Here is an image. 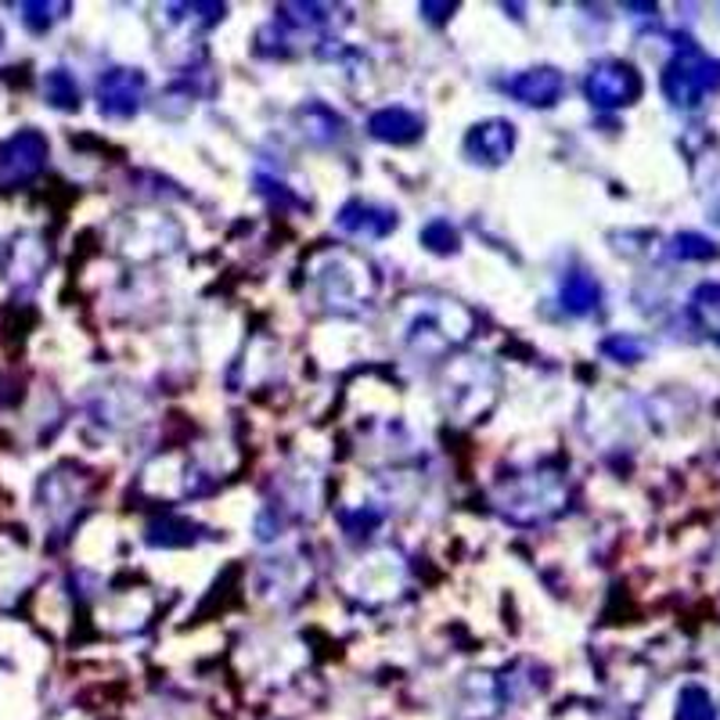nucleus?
Returning a JSON list of instances; mask_svg holds the SVG:
<instances>
[{
  "mask_svg": "<svg viewBox=\"0 0 720 720\" xmlns=\"http://www.w3.org/2000/svg\"><path fill=\"white\" fill-rule=\"evenodd\" d=\"M44 90H47V98L58 104V109H73V104H80V90H76L73 76L62 73V69H55V73L47 76Z\"/></svg>",
  "mask_w": 720,
  "mask_h": 720,
  "instance_id": "obj_11",
  "label": "nucleus"
},
{
  "mask_svg": "<svg viewBox=\"0 0 720 720\" xmlns=\"http://www.w3.org/2000/svg\"><path fill=\"white\" fill-rule=\"evenodd\" d=\"M598 285L595 278H587V274H569L566 285H562V303L573 313H587L598 307Z\"/></svg>",
  "mask_w": 720,
  "mask_h": 720,
  "instance_id": "obj_9",
  "label": "nucleus"
},
{
  "mask_svg": "<svg viewBox=\"0 0 720 720\" xmlns=\"http://www.w3.org/2000/svg\"><path fill=\"white\" fill-rule=\"evenodd\" d=\"M425 242H429V248H436V253H454V248H457V234L451 231L447 220H436V224L425 228Z\"/></svg>",
  "mask_w": 720,
  "mask_h": 720,
  "instance_id": "obj_13",
  "label": "nucleus"
},
{
  "mask_svg": "<svg viewBox=\"0 0 720 720\" xmlns=\"http://www.w3.org/2000/svg\"><path fill=\"white\" fill-rule=\"evenodd\" d=\"M606 350H609V353H617V357H627V361H638L641 353H645V346L634 343V339H609Z\"/></svg>",
  "mask_w": 720,
  "mask_h": 720,
  "instance_id": "obj_15",
  "label": "nucleus"
},
{
  "mask_svg": "<svg viewBox=\"0 0 720 720\" xmlns=\"http://www.w3.org/2000/svg\"><path fill=\"white\" fill-rule=\"evenodd\" d=\"M562 87H566V84H562V73L547 69V65L522 73V76H516L512 84H508V90H512L522 104H541V109H547V104H555L562 98Z\"/></svg>",
  "mask_w": 720,
  "mask_h": 720,
  "instance_id": "obj_6",
  "label": "nucleus"
},
{
  "mask_svg": "<svg viewBox=\"0 0 720 720\" xmlns=\"http://www.w3.org/2000/svg\"><path fill=\"white\" fill-rule=\"evenodd\" d=\"M98 98H101V112L115 115V120H126V115L137 112V104L144 98V76L137 69L104 73L98 84Z\"/></svg>",
  "mask_w": 720,
  "mask_h": 720,
  "instance_id": "obj_3",
  "label": "nucleus"
},
{
  "mask_svg": "<svg viewBox=\"0 0 720 720\" xmlns=\"http://www.w3.org/2000/svg\"><path fill=\"white\" fill-rule=\"evenodd\" d=\"M44 155H47L44 137L33 134V130H25V134L8 141L4 155H0V166H4V174L11 180H25V177H33L36 169L44 166Z\"/></svg>",
  "mask_w": 720,
  "mask_h": 720,
  "instance_id": "obj_5",
  "label": "nucleus"
},
{
  "mask_svg": "<svg viewBox=\"0 0 720 720\" xmlns=\"http://www.w3.org/2000/svg\"><path fill=\"white\" fill-rule=\"evenodd\" d=\"M674 256H680V259H713L717 245L710 239H702V234H677Z\"/></svg>",
  "mask_w": 720,
  "mask_h": 720,
  "instance_id": "obj_12",
  "label": "nucleus"
},
{
  "mask_svg": "<svg viewBox=\"0 0 720 720\" xmlns=\"http://www.w3.org/2000/svg\"><path fill=\"white\" fill-rule=\"evenodd\" d=\"M680 717H685V720H710L713 717L710 699H706L699 688H691L685 696V710H680Z\"/></svg>",
  "mask_w": 720,
  "mask_h": 720,
  "instance_id": "obj_14",
  "label": "nucleus"
},
{
  "mask_svg": "<svg viewBox=\"0 0 720 720\" xmlns=\"http://www.w3.org/2000/svg\"><path fill=\"white\" fill-rule=\"evenodd\" d=\"M468 155H473L476 163H487V166H497L505 163L508 155L516 148V126L508 120H487L473 126V134L465 141Z\"/></svg>",
  "mask_w": 720,
  "mask_h": 720,
  "instance_id": "obj_4",
  "label": "nucleus"
},
{
  "mask_svg": "<svg viewBox=\"0 0 720 720\" xmlns=\"http://www.w3.org/2000/svg\"><path fill=\"white\" fill-rule=\"evenodd\" d=\"M339 228L350 234H364V239H383L392 228H397V217L386 213V209L364 206V202H350L343 213H339Z\"/></svg>",
  "mask_w": 720,
  "mask_h": 720,
  "instance_id": "obj_7",
  "label": "nucleus"
},
{
  "mask_svg": "<svg viewBox=\"0 0 720 720\" xmlns=\"http://www.w3.org/2000/svg\"><path fill=\"white\" fill-rule=\"evenodd\" d=\"M717 87H720V62L702 55L699 47H685L680 55H674V62L666 65V73H663L666 98L680 104V109L699 104V98L710 95Z\"/></svg>",
  "mask_w": 720,
  "mask_h": 720,
  "instance_id": "obj_1",
  "label": "nucleus"
},
{
  "mask_svg": "<svg viewBox=\"0 0 720 720\" xmlns=\"http://www.w3.org/2000/svg\"><path fill=\"white\" fill-rule=\"evenodd\" d=\"M691 313L706 332L720 339V285H699L691 296Z\"/></svg>",
  "mask_w": 720,
  "mask_h": 720,
  "instance_id": "obj_10",
  "label": "nucleus"
},
{
  "mask_svg": "<svg viewBox=\"0 0 720 720\" xmlns=\"http://www.w3.org/2000/svg\"><path fill=\"white\" fill-rule=\"evenodd\" d=\"M372 137L378 141H389V144H411L418 134H422V123H418V115L408 112V109H383L372 115Z\"/></svg>",
  "mask_w": 720,
  "mask_h": 720,
  "instance_id": "obj_8",
  "label": "nucleus"
},
{
  "mask_svg": "<svg viewBox=\"0 0 720 720\" xmlns=\"http://www.w3.org/2000/svg\"><path fill=\"white\" fill-rule=\"evenodd\" d=\"M587 101L598 109H623L641 95V76L627 62H601L587 76Z\"/></svg>",
  "mask_w": 720,
  "mask_h": 720,
  "instance_id": "obj_2",
  "label": "nucleus"
}]
</instances>
